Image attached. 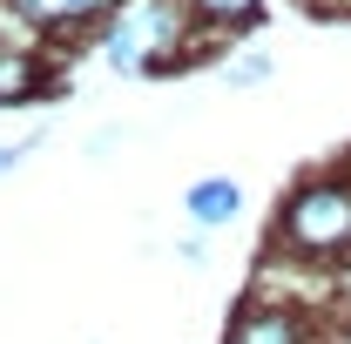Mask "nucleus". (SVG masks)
I'll list each match as a JSON object with an SVG mask.
<instances>
[{
    "instance_id": "obj_5",
    "label": "nucleus",
    "mask_w": 351,
    "mask_h": 344,
    "mask_svg": "<svg viewBox=\"0 0 351 344\" xmlns=\"http://www.w3.org/2000/svg\"><path fill=\"white\" fill-rule=\"evenodd\" d=\"M47 88V61L34 54V47L7 41L0 34V108H14V101H34Z\"/></svg>"
},
{
    "instance_id": "obj_9",
    "label": "nucleus",
    "mask_w": 351,
    "mask_h": 344,
    "mask_svg": "<svg viewBox=\"0 0 351 344\" xmlns=\"http://www.w3.org/2000/svg\"><path fill=\"white\" fill-rule=\"evenodd\" d=\"M21 156H27L21 142H0V175H14V169H21Z\"/></svg>"
},
{
    "instance_id": "obj_3",
    "label": "nucleus",
    "mask_w": 351,
    "mask_h": 344,
    "mask_svg": "<svg viewBox=\"0 0 351 344\" xmlns=\"http://www.w3.org/2000/svg\"><path fill=\"white\" fill-rule=\"evenodd\" d=\"M223 344H317V324L284 297H250V304H237Z\"/></svg>"
},
{
    "instance_id": "obj_8",
    "label": "nucleus",
    "mask_w": 351,
    "mask_h": 344,
    "mask_svg": "<svg viewBox=\"0 0 351 344\" xmlns=\"http://www.w3.org/2000/svg\"><path fill=\"white\" fill-rule=\"evenodd\" d=\"M230 82H237V88L270 82V54H237V61H230Z\"/></svg>"
},
{
    "instance_id": "obj_6",
    "label": "nucleus",
    "mask_w": 351,
    "mask_h": 344,
    "mask_svg": "<svg viewBox=\"0 0 351 344\" xmlns=\"http://www.w3.org/2000/svg\"><path fill=\"white\" fill-rule=\"evenodd\" d=\"M182 210H189L196 230H223V223H237V216H243V189H237L230 175H203V182H189Z\"/></svg>"
},
{
    "instance_id": "obj_4",
    "label": "nucleus",
    "mask_w": 351,
    "mask_h": 344,
    "mask_svg": "<svg viewBox=\"0 0 351 344\" xmlns=\"http://www.w3.org/2000/svg\"><path fill=\"white\" fill-rule=\"evenodd\" d=\"M14 21L41 27V34H75V27H95L108 14H122V0H7Z\"/></svg>"
},
{
    "instance_id": "obj_2",
    "label": "nucleus",
    "mask_w": 351,
    "mask_h": 344,
    "mask_svg": "<svg viewBox=\"0 0 351 344\" xmlns=\"http://www.w3.org/2000/svg\"><path fill=\"white\" fill-rule=\"evenodd\" d=\"M101 61L115 75H169L182 61H196V21L182 0H135L122 14H108Z\"/></svg>"
},
{
    "instance_id": "obj_1",
    "label": "nucleus",
    "mask_w": 351,
    "mask_h": 344,
    "mask_svg": "<svg viewBox=\"0 0 351 344\" xmlns=\"http://www.w3.org/2000/svg\"><path fill=\"white\" fill-rule=\"evenodd\" d=\"M270 250L291 263H345L351 257V175H304L270 223Z\"/></svg>"
},
{
    "instance_id": "obj_7",
    "label": "nucleus",
    "mask_w": 351,
    "mask_h": 344,
    "mask_svg": "<svg viewBox=\"0 0 351 344\" xmlns=\"http://www.w3.org/2000/svg\"><path fill=\"white\" fill-rule=\"evenodd\" d=\"M196 34H243L250 21L263 14V0H182Z\"/></svg>"
}]
</instances>
